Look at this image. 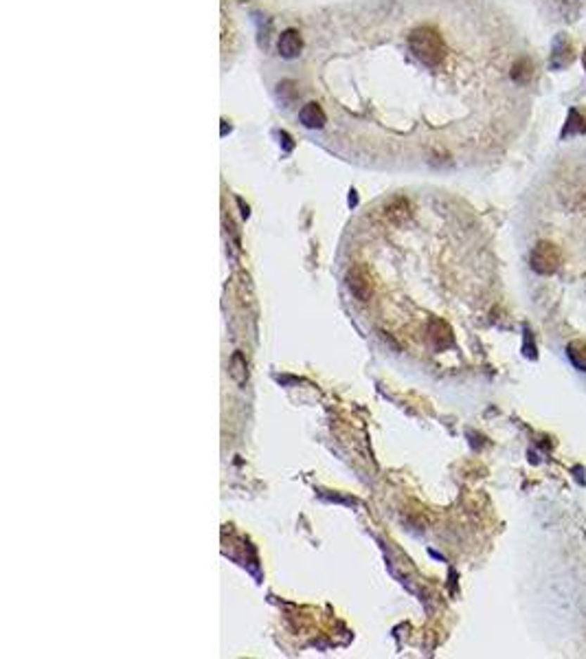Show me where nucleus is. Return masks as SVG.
I'll list each match as a JSON object with an SVG mask.
<instances>
[{"mask_svg": "<svg viewBox=\"0 0 586 659\" xmlns=\"http://www.w3.org/2000/svg\"><path fill=\"white\" fill-rule=\"evenodd\" d=\"M529 266L538 275H554L562 266V251L554 242L540 240L529 253Z\"/></svg>", "mask_w": 586, "mask_h": 659, "instance_id": "obj_1", "label": "nucleus"}, {"mask_svg": "<svg viewBox=\"0 0 586 659\" xmlns=\"http://www.w3.org/2000/svg\"><path fill=\"white\" fill-rule=\"evenodd\" d=\"M345 286L350 290V295L358 301V303H367L374 295V284H371V275L364 264H354L345 275Z\"/></svg>", "mask_w": 586, "mask_h": 659, "instance_id": "obj_2", "label": "nucleus"}, {"mask_svg": "<svg viewBox=\"0 0 586 659\" xmlns=\"http://www.w3.org/2000/svg\"><path fill=\"white\" fill-rule=\"evenodd\" d=\"M382 215H384V220H387V222L400 227V225L409 222V220L413 218V207H411V203H409V198L395 196V198L389 200L387 205H384Z\"/></svg>", "mask_w": 586, "mask_h": 659, "instance_id": "obj_3", "label": "nucleus"}, {"mask_svg": "<svg viewBox=\"0 0 586 659\" xmlns=\"http://www.w3.org/2000/svg\"><path fill=\"white\" fill-rule=\"evenodd\" d=\"M299 123L305 130H323L327 123V113L319 101H307L299 110Z\"/></svg>", "mask_w": 586, "mask_h": 659, "instance_id": "obj_4", "label": "nucleus"}, {"mask_svg": "<svg viewBox=\"0 0 586 659\" xmlns=\"http://www.w3.org/2000/svg\"><path fill=\"white\" fill-rule=\"evenodd\" d=\"M277 51H279V55L284 60H297L301 55V51H303V35L297 29H286L279 35Z\"/></svg>", "mask_w": 586, "mask_h": 659, "instance_id": "obj_5", "label": "nucleus"}, {"mask_svg": "<svg viewBox=\"0 0 586 659\" xmlns=\"http://www.w3.org/2000/svg\"><path fill=\"white\" fill-rule=\"evenodd\" d=\"M428 337L433 341V345L437 350H444V347H450L454 337H452V330L446 321L442 319H433L431 325H428Z\"/></svg>", "mask_w": 586, "mask_h": 659, "instance_id": "obj_6", "label": "nucleus"}, {"mask_svg": "<svg viewBox=\"0 0 586 659\" xmlns=\"http://www.w3.org/2000/svg\"><path fill=\"white\" fill-rule=\"evenodd\" d=\"M229 374H231V378H233L237 384H246V380H248V363H246V356H244L242 352H235V354L231 356Z\"/></svg>", "mask_w": 586, "mask_h": 659, "instance_id": "obj_7", "label": "nucleus"}, {"mask_svg": "<svg viewBox=\"0 0 586 659\" xmlns=\"http://www.w3.org/2000/svg\"><path fill=\"white\" fill-rule=\"evenodd\" d=\"M566 356H569L571 365L580 372H586V341L575 339L566 345Z\"/></svg>", "mask_w": 586, "mask_h": 659, "instance_id": "obj_8", "label": "nucleus"}, {"mask_svg": "<svg viewBox=\"0 0 586 659\" xmlns=\"http://www.w3.org/2000/svg\"><path fill=\"white\" fill-rule=\"evenodd\" d=\"M525 356L527 358H536L538 354H536V347H534V339H532V334H529V330L525 327Z\"/></svg>", "mask_w": 586, "mask_h": 659, "instance_id": "obj_9", "label": "nucleus"}]
</instances>
